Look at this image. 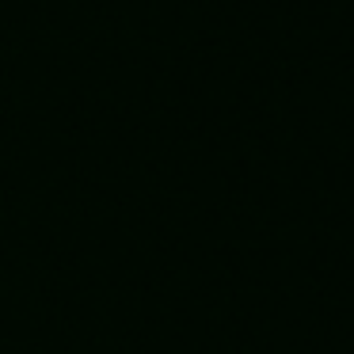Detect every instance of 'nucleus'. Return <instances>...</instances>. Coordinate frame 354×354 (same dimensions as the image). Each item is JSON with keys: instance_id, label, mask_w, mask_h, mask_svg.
Masks as SVG:
<instances>
[]
</instances>
